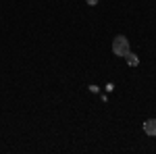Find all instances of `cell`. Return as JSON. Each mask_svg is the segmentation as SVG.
<instances>
[{
  "label": "cell",
  "instance_id": "obj_1",
  "mask_svg": "<svg viewBox=\"0 0 156 154\" xmlns=\"http://www.w3.org/2000/svg\"><path fill=\"white\" fill-rule=\"evenodd\" d=\"M112 52H115V56H127L129 54V40L125 36H117L112 40Z\"/></svg>",
  "mask_w": 156,
  "mask_h": 154
},
{
  "label": "cell",
  "instance_id": "obj_2",
  "mask_svg": "<svg viewBox=\"0 0 156 154\" xmlns=\"http://www.w3.org/2000/svg\"><path fill=\"white\" fill-rule=\"evenodd\" d=\"M144 131H146V135H156V119H148L146 121Z\"/></svg>",
  "mask_w": 156,
  "mask_h": 154
},
{
  "label": "cell",
  "instance_id": "obj_4",
  "mask_svg": "<svg viewBox=\"0 0 156 154\" xmlns=\"http://www.w3.org/2000/svg\"><path fill=\"white\" fill-rule=\"evenodd\" d=\"M85 2H87L90 6H94V4H98V0H85Z\"/></svg>",
  "mask_w": 156,
  "mask_h": 154
},
{
  "label": "cell",
  "instance_id": "obj_3",
  "mask_svg": "<svg viewBox=\"0 0 156 154\" xmlns=\"http://www.w3.org/2000/svg\"><path fill=\"white\" fill-rule=\"evenodd\" d=\"M125 59H127V63H129L131 67H135V65H140V60H137V56H135V54H131V52H129V54H127Z\"/></svg>",
  "mask_w": 156,
  "mask_h": 154
}]
</instances>
